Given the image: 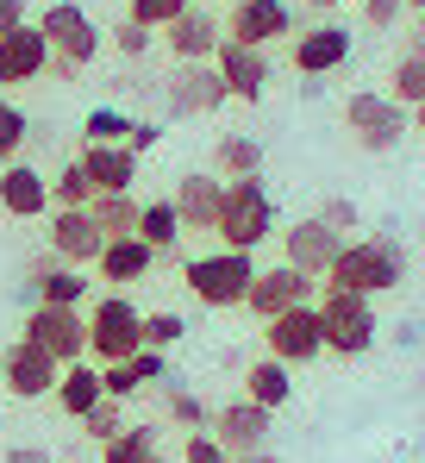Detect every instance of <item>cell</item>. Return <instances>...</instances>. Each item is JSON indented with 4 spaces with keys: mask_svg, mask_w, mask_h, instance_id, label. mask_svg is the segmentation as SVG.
<instances>
[{
    "mask_svg": "<svg viewBox=\"0 0 425 463\" xmlns=\"http://www.w3.org/2000/svg\"><path fill=\"white\" fill-rule=\"evenodd\" d=\"M51 70V38L25 19V25H13V32H0V88H13V81H38Z\"/></svg>",
    "mask_w": 425,
    "mask_h": 463,
    "instance_id": "cell-18",
    "label": "cell"
},
{
    "mask_svg": "<svg viewBox=\"0 0 425 463\" xmlns=\"http://www.w3.org/2000/svg\"><path fill=\"white\" fill-rule=\"evenodd\" d=\"M138 207H144V201H132V194H94V201H88L94 226L107 232V238H126V232H138Z\"/></svg>",
    "mask_w": 425,
    "mask_h": 463,
    "instance_id": "cell-31",
    "label": "cell"
},
{
    "mask_svg": "<svg viewBox=\"0 0 425 463\" xmlns=\"http://www.w3.org/2000/svg\"><path fill=\"white\" fill-rule=\"evenodd\" d=\"M319 220H326V226H338V232H356V207L345 201V194H332V201L319 207Z\"/></svg>",
    "mask_w": 425,
    "mask_h": 463,
    "instance_id": "cell-45",
    "label": "cell"
},
{
    "mask_svg": "<svg viewBox=\"0 0 425 463\" xmlns=\"http://www.w3.org/2000/svg\"><path fill=\"white\" fill-rule=\"evenodd\" d=\"M182 463H231V451H225L212 432H188V439H182Z\"/></svg>",
    "mask_w": 425,
    "mask_h": 463,
    "instance_id": "cell-41",
    "label": "cell"
},
{
    "mask_svg": "<svg viewBox=\"0 0 425 463\" xmlns=\"http://www.w3.org/2000/svg\"><path fill=\"white\" fill-rule=\"evenodd\" d=\"M269 420H276V413L257 407V401H225V407L207 420V432L238 458V451H263V445H269Z\"/></svg>",
    "mask_w": 425,
    "mask_h": 463,
    "instance_id": "cell-17",
    "label": "cell"
},
{
    "mask_svg": "<svg viewBox=\"0 0 425 463\" xmlns=\"http://www.w3.org/2000/svg\"><path fill=\"white\" fill-rule=\"evenodd\" d=\"M231 463H276V451H269V445H263V451H238Z\"/></svg>",
    "mask_w": 425,
    "mask_h": 463,
    "instance_id": "cell-49",
    "label": "cell"
},
{
    "mask_svg": "<svg viewBox=\"0 0 425 463\" xmlns=\"http://www.w3.org/2000/svg\"><path fill=\"white\" fill-rule=\"evenodd\" d=\"M345 126H351V138L363 145L369 156L394 151L407 132H413V113L394 100V94H375V88H356L351 100H345Z\"/></svg>",
    "mask_w": 425,
    "mask_h": 463,
    "instance_id": "cell-7",
    "label": "cell"
},
{
    "mask_svg": "<svg viewBox=\"0 0 425 463\" xmlns=\"http://www.w3.org/2000/svg\"><path fill=\"white\" fill-rule=\"evenodd\" d=\"M363 19H369V32H394L407 19V0H363Z\"/></svg>",
    "mask_w": 425,
    "mask_h": 463,
    "instance_id": "cell-42",
    "label": "cell"
},
{
    "mask_svg": "<svg viewBox=\"0 0 425 463\" xmlns=\"http://www.w3.org/2000/svg\"><path fill=\"white\" fill-rule=\"evenodd\" d=\"M0 213H13V220H44V213H51V175L13 156V163L0 169Z\"/></svg>",
    "mask_w": 425,
    "mask_h": 463,
    "instance_id": "cell-20",
    "label": "cell"
},
{
    "mask_svg": "<svg viewBox=\"0 0 425 463\" xmlns=\"http://www.w3.org/2000/svg\"><path fill=\"white\" fill-rule=\"evenodd\" d=\"M163 407H169V420H175L182 432H207V420H212V413L194 401V394H188V388H169V401H163Z\"/></svg>",
    "mask_w": 425,
    "mask_h": 463,
    "instance_id": "cell-38",
    "label": "cell"
},
{
    "mask_svg": "<svg viewBox=\"0 0 425 463\" xmlns=\"http://www.w3.org/2000/svg\"><path fill=\"white\" fill-rule=\"evenodd\" d=\"M94 201V182H88V169H81V156L63 163L57 175H51V207H88Z\"/></svg>",
    "mask_w": 425,
    "mask_h": 463,
    "instance_id": "cell-34",
    "label": "cell"
},
{
    "mask_svg": "<svg viewBox=\"0 0 425 463\" xmlns=\"http://www.w3.org/2000/svg\"><path fill=\"white\" fill-rule=\"evenodd\" d=\"M0 432H6V394H0Z\"/></svg>",
    "mask_w": 425,
    "mask_h": 463,
    "instance_id": "cell-53",
    "label": "cell"
},
{
    "mask_svg": "<svg viewBox=\"0 0 425 463\" xmlns=\"http://www.w3.org/2000/svg\"><path fill=\"white\" fill-rule=\"evenodd\" d=\"M345 244H351V238H345L338 226H326L319 213H307V220H294V226L282 232V263H294V269H307V276L326 282Z\"/></svg>",
    "mask_w": 425,
    "mask_h": 463,
    "instance_id": "cell-13",
    "label": "cell"
},
{
    "mask_svg": "<svg viewBox=\"0 0 425 463\" xmlns=\"http://www.w3.org/2000/svg\"><path fill=\"white\" fill-rule=\"evenodd\" d=\"M126 145L144 156L150 145H163V126H156V119H132V138H126Z\"/></svg>",
    "mask_w": 425,
    "mask_h": 463,
    "instance_id": "cell-46",
    "label": "cell"
},
{
    "mask_svg": "<svg viewBox=\"0 0 425 463\" xmlns=\"http://www.w3.org/2000/svg\"><path fill=\"white\" fill-rule=\"evenodd\" d=\"M144 351V313L126 295H100L88 307V357L94 364H126Z\"/></svg>",
    "mask_w": 425,
    "mask_h": 463,
    "instance_id": "cell-6",
    "label": "cell"
},
{
    "mask_svg": "<svg viewBox=\"0 0 425 463\" xmlns=\"http://www.w3.org/2000/svg\"><path fill=\"white\" fill-rule=\"evenodd\" d=\"M225 38H238V44H257V51H269L276 38H294V6H288V0H231Z\"/></svg>",
    "mask_w": 425,
    "mask_h": 463,
    "instance_id": "cell-16",
    "label": "cell"
},
{
    "mask_svg": "<svg viewBox=\"0 0 425 463\" xmlns=\"http://www.w3.org/2000/svg\"><path fill=\"white\" fill-rule=\"evenodd\" d=\"M307 6H319V13H338V6H351V0H307Z\"/></svg>",
    "mask_w": 425,
    "mask_h": 463,
    "instance_id": "cell-51",
    "label": "cell"
},
{
    "mask_svg": "<svg viewBox=\"0 0 425 463\" xmlns=\"http://www.w3.org/2000/svg\"><path fill=\"white\" fill-rule=\"evenodd\" d=\"M313 301H319V276H307V269H294V263H276V269H257L244 307L257 313V319H276V313L313 307Z\"/></svg>",
    "mask_w": 425,
    "mask_h": 463,
    "instance_id": "cell-14",
    "label": "cell"
},
{
    "mask_svg": "<svg viewBox=\"0 0 425 463\" xmlns=\"http://www.w3.org/2000/svg\"><path fill=\"white\" fill-rule=\"evenodd\" d=\"M175 213H182V232H212L219 226V207H225V182H212V175H182L175 182Z\"/></svg>",
    "mask_w": 425,
    "mask_h": 463,
    "instance_id": "cell-23",
    "label": "cell"
},
{
    "mask_svg": "<svg viewBox=\"0 0 425 463\" xmlns=\"http://www.w3.org/2000/svg\"><path fill=\"white\" fill-rule=\"evenodd\" d=\"M6 463H57V458H51L44 445H13V451H6Z\"/></svg>",
    "mask_w": 425,
    "mask_h": 463,
    "instance_id": "cell-47",
    "label": "cell"
},
{
    "mask_svg": "<svg viewBox=\"0 0 425 463\" xmlns=\"http://www.w3.org/2000/svg\"><path fill=\"white\" fill-rule=\"evenodd\" d=\"M182 282L188 295L212 313H231L250 301V282H257V250H207V257H188L182 263Z\"/></svg>",
    "mask_w": 425,
    "mask_h": 463,
    "instance_id": "cell-2",
    "label": "cell"
},
{
    "mask_svg": "<svg viewBox=\"0 0 425 463\" xmlns=\"http://www.w3.org/2000/svg\"><path fill=\"white\" fill-rule=\"evenodd\" d=\"M81 138H88V145H126V138H132V113H119V107H94V113L81 119Z\"/></svg>",
    "mask_w": 425,
    "mask_h": 463,
    "instance_id": "cell-33",
    "label": "cell"
},
{
    "mask_svg": "<svg viewBox=\"0 0 425 463\" xmlns=\"http://www.w3.org/2000/svg\"><path fill=\"white\" fill-rule=\"evenodd\" d=\"M25 138H32V119H25L19 107H6V100H0V169L19 156V145H25Z\"/></svg>",
    "mask_w": 425,
    "mask_h": 463,
    "instance_id": "cell-35",
    "label": "cell"
},
{
    "mask_svg": "<svg viewBox=\"0 0 425 463\" xmlns=\"http://www.w3.org/2000/svg\"><path fill=\"white\" fill-rule=\"evenodd\" d=\"M100 388H107V401H132L138 394V370H132V357L126 364H100Z\"/></svg>",
    "mask_w": 425,
    "mask_h": 463,
    "instance_id": "cell-40",
    "label": "cell"
},
{
    "mask_svg": "<svg viewBox=\"0 0 425 463\" xmlns=\"http://www.w3.org/2000/svg\"><path fill=\"white\" fill-rule=\"evenodd\" d=\"M113 51H119V57H144V51H150V25H138V19L113 25Z\"/></svg>",
    "mask_w": 425,
    "mask_h": 463,
    "instance_id": "cell-43",
    "label": "cell"
},
{
    "mask_svg": "<svg viewBox=\"0 0 425 463\" xmlns=\"http://www.w3.org/2000/svg\"><path fill=\"white\" fill-rule=\"evenodd\" d=\"M107 250V232L94 226L88 207H57L51 213V257L57 263H75V269H94Z\"/></svg>",
    "mask_w": 425,
    "mask_h": 463,
    "instance_id": "cell-15",
    "label": "cell"
},
{
    "mask_svg": "<svg viewBox=\"0 0 425 463\" xmlns=\"http://www.w3.org/2000/svg\"><path fill=\"white\" fill-rule=\"evenodd\" d=\"M413 51H425V13L413 19Z\"/></svg>",
    "mask_w": 425,
    "mask_h": 463,
    "instance_id": "cell-50",
    "label": "cell"
},
{
    "mask_svg": "<svg viewBox=\"0 0 425 463\" xmlns=\"http://www.w3.org/2000/svg\"><path fill=\"white\" fill-rule=\"evenodd\" d=\"M231 94H225V81L212 63H175V76L163 81V107H169V119H207L219 113Z\"/></svg>",
    "mask_w": 425,
    "mask_h": 463,
    "instance_id": "cell-12",
    "label": "cell"
},
{
    "mask_svg": "<svg viewBox=\"0 0 425 463\" xmlns=\"http://www.w3.org/2000/svg\"><path fill=\"white\" fill-rule=\"evenodd\" d=\"M219 38H225V25L212 13H201V6H188L175 25H163V44L175 51V63H212Z\"/></svg>",
    "mask_w": 425,
    "mask_h": 463,
    "instance_id": "cell-21",
    "label": "cell"
},
{
    "mask_svg": "<svg viewBox=\"0 0 425 463\" xmlns=\"http://www.w3.org/2000/svg\"><path fill=\"white\" fill-rule=\"evenodd\" d=\"M212 169H219L225 182H238V175H263V145H257L250 132H225V138L212 145Z\"/></svg>",
    "mask_w": 425,
    "mask_h": 463,
    "instance_id": "cell-28",
    "label": "cell"
},
{
    "mask_svg": "<svg viewBox=\"0 0 425 463\" xmlns=\"http://www.w3.org/2000/svg\"><path fill=\"white\" fill-rule=\"evenodd\" d=\"M407 13H425V0H407Z\"/></svg>",
    "mask_w": 425,
    "mask_h": 463,
    "instance_id": "cell-54",
    "label": "cell"
},
{
    "mask_svg": "<svg viewBox=\"0 0 425 463\" xmlns=\"http://www.w3.org/2000/svg\"><path fill=\"white\" fill-rule=\"evenodd\" d=\"M13 25H25V0H0V32H13Z\"/></svg>",
    "mask_w": 425,
    "mask_h": 463,
    "instance_id": "cell-48",
    "label": "cell"
},
{
    "mask_svg": "<svg viewBox=\"0 0 425 463\" xmlns=\"http://www.w3.org/2000/svg\"><path fill=\"white\" fill-rule=\"evenodd\" d=\"M57 376H63V364L51 351H38L32 338H13L0 351V394H13V401H51Z\"/></svg>",
    "mask_w": 425,
    "mask_h": 463,
    "instance_id": "cell-8",
    "label": "cell"
},
{
    "mask_svg": "<svg viewBox=\"0 0 425 463\" xmlns=\"http://www.w3.org/2000/svg\"><path fill=\"white\" fill-rule=\"evenodd\" d=\"M81 432L94 439V445H107V439H119L126 432V413H119V401H100L88 420H81Z\"/></svg>",
    "mask_w": 425,
    "mask_h": 463,
    "instance_id": "cell-39",
    "label": "cell"
},
{
    "mask_svg": "<svg viewBox=\"0 0 425 463\" xmlns=\"http://www.w3.org/2000/svg\"><path fill=\"white\" fill-rule=\"evenodd\" d=\"M38 32L51 38V70L70 81L81 76L94 57H100V25L88 19V6H75V0H57V6H44L38 13Z\"/></svg>",
    "mask_w": 425,
    "mask_h": 463,
    "instance_id": "cell-4",
    "label": "cell"
},
{
    "mask_svg": "<svg viewBox=\"0 0 425 463\" xmlns=\"http://www.w3.org/2000/svg\"><path fill=\"white\" fill-rule=\"evenodd\" d=\"M100 463H163V451H156V426H126L119 439L100 445Z\"/></svg>",
    "mask_w": 425,
    "mask_h": 463,
    "instance_id": "cell-30",
    "label": "cell"
},
{
    "mask_svg": "<svg viewBox=\"0 0 425 463\" xmlns=\"http://www.w3.org/2000/svg\"><path fill=\"white\" fill-rule=\"evenodd\" d=\"M288 394H294V370H288L282 357H257L250 370H244V401H257V407H288Z\"/></svg>",
    "mask_w": 425,
    "mask_h": 463,
    "instance_id": "cell-27",
    "label": "cell"
},
{
    "mask_svg": "<svg viewBox=\"0 0 425 463\" xmlns=\"http://www.w3.org/2000/svg\"><path fill=\"white\" fill-rule=\"evenodd\" d=\"M188 6H194V0H132L126 19H138V25H150V32H163V25H175Z\"/></svg>",
    "mask_w": 425,
    "mask_h": 463,
    "instance_id": "cell-36",
    "label": "cell"
},
{
    "mask_svg": "<svg viewBox=\"0 0 425 463\" xmlns=\"http://www.w3.org/2000/svg\"><path fill=\"white\" fill-rule=\"evenodd\" d=\"M138 238L156 257L175 250V244H182V213H175V201H144L138 207Z\"/></svg>",
    "mask_w": 425,
    "mask_h": 463,
    "instance_id": "cell-29",
    "label": "cell"
},
{
    "mask_svg": "<svg viewBox=\"0 0 425 463\" xmlns=\"http://www.w3.org/2000/svg\"><path fill=\"white\" fill-rule=\"evenodd\" d=\"M81 169H88L94 194H132V182H138V151H132V145H81Z\"/></svg>",
    "mask_w": 425,
    "mask_h": 463,
    "instance_id": "cell-22",
    "label": "cell"
},
{
    "mask_svg": "<svg viewBox=\"0 0 425 463\" xmlns=\"http://www.w3.org/2000/svg\"><path fill=\"white\" fill-rule=\"evenodd\" d=\"M94 269H100V282H119V288H126V282H144V276L156 269V250L144 244L138 232H126V238H107V250H100Z\"/></svg>",
    "mask_w": 425,
    "mask_h": 463,
    "instance_id": "cell-25",
    "label": "cell"
},
{
    "mask_svg": "<svg viewBox=\"0 0 425 463\" xmlns=\"http://www.w3.org/2000/svg\"><path fill=\"white\" fill-rule=\"evenodd\" d=\"M182 332H188V319H182V313H144V345H150V351L182 345Z\"/></svg>",
    "mask_w": 425,
    "mask_h": 463,
    "instance_id": "cell-37",
    "label": "cell"
},
{
    "mask_svg": "<svg viewBox=\"0 0 425 463\" xmlns=\"http://www.w3.org/2000/svg\"><path fill=\"white\" fill-rule=\"evenodd\" d=\"M25 288H32V301H51V307H81L88 301V276L75 263H57V257H38L25 269Z\"/></svg>",
    "mask_w": 425,
    "mask_h": 463,
    "instance_id": "cell-24",
    "label": "cell"
},
{
    "mask_svg": "<svg viewBox=\"0 0 425 463\" xmlns=\"http://www.w3.org/2000/svg\"><path fill=\"white\" fill-rule=\"evenodd\" d=\"M351 63V25H313V32H294V70L300 76H332Z\"/></svg>",
    "mask_w": 425,
    "mask_h": 463,
    "instance_id": "cell-19",
    "label": "cell"
},
{
    "mask_svg": "<svg viewBox=\"0 0 425 463\" xmlns=\"http://www.w3.org/2000/svg\"><path fill=\"white\" fill-rule=\"evenodd\" d=\"M407 282V244L394 238V232H369V238H356L338 250V263H332V276H326V288H345V295H388V288H401Z\"/></svg>",
    "mask_w": 425,
    "mask_h": 463,
    "instance_id": "cell-1",
    "label": "cell"
},
{
    "mask_svg": "<svg viewBox=\"0 0 425 463\" xmlns=\"http://www.w3.org/2000/svg\"><path fill=\"white\" fill-rule=\"evenodd\" d=\"M263 351H269V357H282L288 370H294V364H313V357H326L319 301H313V307H288V313H276V319H263Z\"/></svg>",
    "mask_w": 425,
    "mask_h": 463,
    "instance_id": "cell-10",
    "label": "cell"
},
{
    "mask_svg": "<svg viewBox=\"0 0 425 463\" xmlns=\"http://www.w3.org/2000/svg\"><path fill=\"white\" fill-rule=\"evenodd\" d=\"M25 338H32L38 351H51L57 364H81V357H88V313L32 301V313H25Z\"/></svg>",
    "mask_w": 425,
    "mask_h": 463,
    "instance_id": "cell-9",
    "label": "cell"
},
{
    "mask_svg": "<svg viewBox=\"0 0 425 463\" xmlns=\"http://www.w3.org/2000/svg\"><path fill=\"white\" fill-rule=\"evenodd\" d=\"M51 401H57L70 420H88V413L107 401V388H100V364H88V357H81V364H63V376H57V394H51Z\"/></svg>",
    "mask_w": 425,
    "mask_h": 463,
    "instance_id": "cell-26",
    "label": "cell"
},
{
    "mask_svg": "<svg viewBox=\"0 0 425 463\" xmlns=\"http://www.w3.org/2000/svg\"><path fill=\"white\" fill-rule=\"evenodd\" d=\"M388 94L413 113V107H425V51H407L401 63H394V76H388Z\"/></svg>",
    "mask_w": 425,
    "mask_h": 463,
    "instance_id": "cell-32",
    "label": "cell"
},
{
    "mask_svg": "<svg viewBox=\"0 0 425 463\" xmlns=\"http://www.w3.org/2000/svg\"><path fill=\"white\" fill-rule=\"evenodd\" d=\"M413 132H420V138H425V107H413Z\"/></svg>",
    "mask_w": 425,
    "mask_h": 463,
    "instance_id": "cell-52",
    "label": "cell"
},
{
    "mask_svg": "<svg viewBox=\"0 0 425 463\" xmlns=\"http://www.w3.org/2000/svg\"><path fill=\"white\" fill-rule=\"evenodd\" d=\"M219 244L225 250H257L263 238H276V201L263 188V175H238L225 182V207H219Z\"/></svg>",
    "mask_w": 425,
    "mask_h": 463,
    "instance_id": "cell-3",
    "label": "cell"
},
{
    "mask_svg": "<svg viewBox=\"0 0 425 463\" xmlns=\"http://www.w3.org/2000/svg\"><path fill=\"white\" fill-rule=\"evenodd\" d=\"M212 70L225 81V94L231 100H244V107H263V94H269V51H257V44H238V38H219V51H212Z\"/></svg>",
    "mask_w": 425,
    "mask_h": 463,
    "instance_id": "cell-11",
    "label": "cell"
},
{
    "mask_svg": "<svg viewBox=\"0 0 425 463\" xmlns=\"http://www.w3.org/2000/svg\"><path fill=\"white\" fill-rule=\"evenodd\" d=\"M319 326H326V351L332 357H363L382 332L375 301L369 295H345V288H319Z\"/></svg>",
    "mask_w": 425,
    "mask_h": 463,
    "instance_id": "cell-5",
    "label": "cell"
},
{
    "mask_svg": "<svg viewBox=\"0 0 425 463\" xmlns=\"http://www.w3.org/2000/svg\"><path fill=\"white\" fill-rule=\"evenodd\" d=\"M132 370H138V383L150 388V383H169V364H163V351H150V345H144L138 357H132Z\"/></svg>",
    "mask_w": 425,
    "mask_h": 463,
    "instance_id": "cell-44",
    "label": "cell"
}]
</instances>
